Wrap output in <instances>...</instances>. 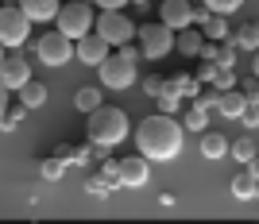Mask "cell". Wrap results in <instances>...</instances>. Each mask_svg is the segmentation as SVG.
Here are the masks:
<instances>
[{
    "instance_id": "cell-1",
    "label": "cell",
    "mask_w": 259,
    "mask_h": 224,
    "mask_svg": "<svg viewBox=\"0 0 259 224\" xmlns=\"http://www.w3.org/2000/svg\"><path fill=\"white\" fill-rule=\"evenodd\" d=\"M136 143H140V155H147V162H166L174 159L178 151H182V124L166 112L159 116H147L140 120V128H136Z\"/></svg>"
},
{
    "instance_id": "cell-2",
    "label": "cell",
    "mask_w": 259,
    "mask_h": 224,
    "mask_svg": "<svg viewBox=\"0 0 259 224\" xmlns=\"http://www.w3.org/2000/svg\"><path fill=\"white\" fill-rule=\"evenodd\" d=\"M128 131H132V124H128V112L124 108H116V105H97L93 112H89V124H85V136H89V143H97V147H116V143H124L128 139Z\"/></svg>"
},
{
    "instance_id": "cell-3",
    "label": "cell",
    "mask_w": 259,
    "mask_h": 224,
    "mask_svg": "<svg viewBox=\"0 0 259 224\" xmlns=\"http://www.w3.org/2000/svg\"><path fill=\"white\" fill-rule=\"evenodd\" d=\"M136 54H140V51H132L128 43L120 47L116 54L108 51V58L97 66V70H101V81H105L108 89H128V85H136V81H140V70H136Z\"/></svg>"
},
{
    "instance_id": "cell-4",
    "label": "cell",
    "mask_w": 259,
    "mask_h": 224,
    "mask_svg": "<svg viewBox=\"0 0 259 224\" xmlns=\"http://www.w3.org/2000/svg\"><path fill=\"white\" fill-rule=\"evenodd\" d=\"M93 4L89 0H70V4H58L54 12V23H58V31L66 39H81L85 31H93Z\"/></svg>"
},
{
    "instance_id": "cell-5",
    "label": "cell",
    "mask_w": 259,
    "mask_h": 224,
    "mask_svg": "<svg viewBox=\"0 0 259 224\" xmlns=\"http://www.w3.org/2000/svg\"><path fill=\"white\" fill-rule=\"evenodd\" d=\"M93 27H97L101 39H108L112 47H124L136 39V23L124 16V8H101V16L93 20Z\"/></svg>"
},
{
    "instance_id": "cell-6",
    "label": "cell",
    "mask_w": 259,
    "mask_h": 224,
    "mask_svg": "<svg viewBox=\"0 0 259 224\" xmlns=\"http://www.w3.org/2000/svg\"><path fill=\"white\" fill-rule=\"evenodd\" d=\"M136 39H140V51L147 54V58H166V54H174V27H166L162 20L136 27Z\"/></svg>"
},
{
    "instance_id": "cell-7",
    "label": "cell",
    "mask_w": 259,
    "mask_h": 224,
    "mask_svg": "<svg viewBox=\"0 0 259 224\" xmlns=\"http://www.w3.org/2000/svg\"><path fill=\"white\" fill-rule=\"evenodd\" d=\"M31 35V20L20 4H0V47H23Z\"/></svg>"
},
{
    "instance_id": "cell-8",
    "label": "cell",
    "mask_w": 259,
    "mask_h": 224,
    "mask_svg": "<svg viewBox=\"0 0 259 224\" xmlns=\"http://www.w3.org/2000/svg\"><path fill=\"white\" fill-rule=\"evenodd\" d=\"M35 54H39L43 66H66L74 58V39H66V35L54 27V31H47V35L35 39Z\"/></svg>"
},
{
    "instance_id": "cell-9",
    "label": "cell",
    "mask_w": 259,
    "mask_h": 224,
    "mask_svg": "<svg viewBox=\"0 0 259 224\" xmlns=\"http://www.w3.org/2000/svg\"><path fill=\"white\" fill-rule=\"evenodd\" d=\"M108 51H112V43L108 39H101L97 31H85L81 39H74V58L85 66H101L108 58Z\"/></svg>"
},
{
    "instance_id": "cell-10",
    "label": "cell",
    "mask_w": 259,
    "mask_h": 224,
    "mask_svg": "<svg viewBox=\"0 0 259 224\" xmlns=\"http://www.w3.org/2000/svg\"><path fill=\"white\" fill-rule=\"evenodd\" d=\"M147 178H151L147 155H124V159L116 162V182H120V186H132V190H140V186H147Z\"/></svg>"
},
{
    "instance_id": "cell-11",
    "label": "cell",
    "mask_w": 259,
    "mask_h": 224,
    "mask_svg": "<svg viewBox=\"0 0 259 224\" xmlns=\"http://www.w3.org/2000/svg\"><path fill=\"white\" fill-rule=\"evenodd\" d=\"M0 81L16 93V89L23 85V81H31V62L23 58V54H16V51H8L4 58H0Z\"/></svg>"
},
{
    "instance_id": "cell-12",
    "label": "cell",
    "mask_w": 259,
    "mask_h": 224,
    "mask_svg": "<svg viewBox=\"0 0 259 224\" xmlns=\"http://www.w3.org/2000/svg\"><path fill=\"white\" fill-rule=\"evenodd\" d=\"M159 20L178 31V27H186V23H194V4H190V0H162L159 4Z\"/></svg>"
},
{
    "instance_id": "cell-13",
    "label": "cell",
    "mask_w": 259,
    "mask_h": 224,
    "mask_svg": "<svg viewBox=\"0 0 259 224\" xmlns=\"http://www.w3.org/2000/svg\"><path fill=\"white\" fill-rule=\"evenodd\" d=\"M201 47H205V35H201V27L186 23V27H178V31H174V51H178V54H186V58H197V54H201Z\"/></svg>"
},
{
    "instance_id": "cell-14",
    "label": "cell",
    "mask_w": 259,
    "mask_h": 224,
    "mask_svg": "<svg viewBox=\"0 0 259 224\" xmlns=\"http://www.w3.org/2000/svg\"><path fill=\"white\" fill-rule=\"evenodd\" d=\"M197 81H209V85L221 93V89H232V66H217V62H205L201 58V70H197Z\"/></svg>"
},
{
    "instance_id": "cell-15",
    "label": "cell",
    "mask_w": 259,
    "mask_h": 224,
    "mask_svg": "<svg viewBox=\"0 0 259 224\" xmlns=\"http://www.w3.org/2000/svg\"><path fill=\"white\" fill-rule=\"evenodd\" d=\"M248 108V97L240 93V89H221V97H217V112L228 120H240V112Z\"/></svg>"
},
{
    "instance_id": "cell-16",
    "label": "cell",
    "mask_w": 259,
    "mask_h": 224,
    "mask_svg": "<svg viewBox=\"0 0 259 224\" xmlns=\"http://www.w3.org/2000/svg\"><path fill=\"white\" fill-rule=\"evenodd\" d=\"M20 8H23V16L31 23H47V20H54L58 0H20Z\"/></svg>"
},
{
    "instance_id": "cell-17",
    "label": "cell",
    "mask_w": 259,
    "mask_h": 224,
    "mask_svg": "<svg viewBox=\"0 0 259 224\" xmlns=\"http://www.w3.org/2000/svg\"><path fill=\"white\" fill-rule=\"evenodd\" d=\"M16 93H20V105L27 108V112H31V108H43V105H47V85H43V81H35V77H31V81H23Z\"/></svg>"
},
{
    "instance_id": "cell-18",
    "label": "cell",
    "mask_w": 259,
    "mask_h": 224,
    "mask_svg": "<svg viewBox=\"0 0 259 224\" xmlns=\"http://www.w3.org/2000/svg\"><path fill=\"white\" fill-rule=\"evenodd\" d=\"M197 58L217 62V66H232V62H236V51H232V47H225L221 39H213V43L205 39V47H201V54H197Z\"/></svg>"
},
{
    "instance_id": "cell-19",
    "label": "cell",
    "mask_w": 259,
    "mask_h": 224,
    "mask_svg": "<svg viewBox=\"0 0 259 224\" xmlns=\"http://www.w3.org/2000/svg\"><path fill=\"white\" fill-rule=\"evenodd\" d=\"M201 155H205V159H225L228 139L221 136V131H201Z\"/></svg>"
},
{
    "instance_id": "cell-20",
    "label": "cell",
    "mask_w": 259,
    "mask_h": 224,
    "mask_svg": "<svg viewBox=\"0 0 259 224\" xmlns=\"http://www.w3.org/2000/svg\"><path fill=\"white\" fill-rule=\"evenodd\" d=\"M232 197H240V201H248V197H259V178L255 174H236L232 178Z\"/></svg>"
},
{
    "instance_id": "cell-21",
    "label": "cell",
    "mask_w": 259,
    "mask_h": 224,
    "mask_svg": "<svg viewBox=\"0 0 259 224\" xmlns=\"http://www.w3.org/2000/svg\"><path fill=\"white\" fill-rule=\"evenodd\" d=\"M228 155L240 162V166H248L251 159H255V143H251L248 136H240V139H228Z\"/></svg>"
},
{
    "instance_id": "cell-22",
    "label": "cell",
    "mask_w": 259,
    "mask_h": 224,
    "mask_svg": "<svg viewBox=\"0 0 259 224\" xmlns=\"http://www.w3.org/2000/svg\"><path fill=\"white\" fill-rule=\"evenodd\" d=\"M201 35H205V39H225L228 35V20L221 16V12H209L205 20H201Z\"/></svg>"
},
{
    "instance_id": "cell-23",
    "label": "cell",
    "mask_w": 259,
    "mask_h": 224,
    "mask_svg": "<svg viewBox=\"0 0 259 224\" xmlns=\"http://www.w3.org/2000/svg\"><path fill=\"white\" fill-rule=\"evenodd\" d=\"M74 105H77V112H93L97 105H105L101 101V89H93V85H81L74 93Z\"/></svg>"
},
{
    "instance_id": "cell-24",
    "label": "cell",
    "mask_w": 259,
    "mask_h": 224,
    "mask_svg": "<svg viewBox=\"0 0 259 224\" xmlns=\"http://www.w3.org/2000/svg\"><path fill=\"white\" fill-rule=\"evenodd\" d=\"M39 174H43L47 182H58V178L66 174V159H62V155H51V159H43V162H39Z\"/></svg>"
},
{
    "instance_id": "cell-25",
    "label": "cell",
    "mask_w": 259,
    "mask_h": 224,
    "mask_svg": "<svg viewBox=\"0 0 259 224\" xmlns=\"http://www.w3.org/2000/svg\"><path fill=\"white\" fill-rule=\"evenodd\" d=\"M166 89H174L178 97H194V93H197V77H194V74H178V77H170V81H166Z\"/></svg>"
},
{
    "instance_id": "cell-26",
    "label": "cell",
    "mask_w": 259,
    "mask_h": 224,
    "mask_svg": "<svg viewBox=\"0 0 259 224\" xmlns=\"http://www.w3.org/2000/svg\"><path fill=\"white\" fill-rule=\"evenodd\" d=\"M236 47H244V51H259V23H244L236 31Z\"/></svg>"
},
{
    "instance_id": "cell-27",
    "label": "cell",
    "mask_w": 259,
    "mask_h": 224,
    "mask_svg": "<svg viewBox=\"0 0 259 224\" xmlns=\"http://www.w3.org/2000/svg\"><path fill=\"white\" fill-rule=\"evenodd\" d=\"M205 128H209V112L201 105H194L186 112V131H205Z\"/></svg>"
},
{
    "instance_id": "cell-28",
    "label": "cell",
    "mask_w": 259,
    "mask_h": 224,
    "mask_svg": "<svg viewBox=\"0 0 259 224\" xmlns=\"http://www.w3.org/2000/svg\"><path fill=\"white\" fill-rule=\"evenodd\" d=\"M244 0H205V8L209 12H221V16H228V12H236Z\"/></svg>"
},
{
    "instance_id": "cell-29",
    "label": "cell",
    "mask_w": 259,
    "mask_h": 224,
    "mask_svg": "<svg viewBox=\"0 0 259 224\" xmlns=\"http://www.w3.org/2000/svg\"><path fill=\"white\" fill-rule=\"evenodd\" d=\"M155 97H159L162 112H174V108H178V93H174V89H166V85H162V89H159Z\"/></svg>"
},
{
    "instance_id": "cell-30",
    "label": "cell",
    "mask_w": 259,
    "mask_h": 224,
    "mask_svg": "<svg viewBox=\"0 0 259 224\" xmlns=\"http://www.w3.org/2000/svg\"><path fill=\"white\" fill-rule=\"evenodd\" d=\"M240 120H244L248 128H255V124H259V101H248V108L240 112Z\"/></svg>"
},
{
    "instance_id": "cell-31",
    "label": "cell",
    "mask_w": 259,
    "mask_h": 224,
    "mask_svg": "<svg viewBox=\"0 0 259 224\" xmlns=\"http://www.w3.org/2000/svg\"><path fill=\"white\" fill-rule=\"evenodd\" d=\"M217 97H221V93H217V89H213V93H205V97H197V105L205 108V112H213V108H217Z\"/></svg>"
},
{
    "instance_id": "cell-32",
    "label": "cell",
    "mask_w": 259,
    "mask_h": 224,
    "mask_svg": "<svg viewBox=\"0 0 259 224\" xmlns=\"http://www.w3.org/2000/svg\"><path fill=\"white\" fill-rule=\"evenodd\" d=\"M162 85H166V81H162V77H147V81H143V89H147V93H151V97L159 93Z\"/></svg>"
},
{
    "instance_id": "cell-33",
    "label": "cell",
    "mask_w": 259,
    "mask_h": 224,
    "mask_svg": "<svg viewBox=\"0 0 259 224\" xmlns=\"http://www.w3.org/2000/svg\"><path fill=\"white\" fill-rule=\"evenodd\" d=\"M8 93H12V89L4 85V81H0V116H4V112H8Z\"/></svg>"
},
{
    "instance_id": "cell-34",
    "label": "cell",
    "mask_w": 259,
    "mask_h": 224,
    "mask_svg": "<svg viewBox=\"0 0 259 224\" xmlns=\"http://www.w3.org/2000/svg\"><path fill=\"white\" fill-rule=\"evenodd\" d=\"M93 4H97V8H124L128 0H93Z\"/></svg>"
},
{
    "instance_id": "cell-35",
    "label": "cell",
    "mask_w": 259,
    "mask_h": 224,
    "mask_svg": "<svg viewBox=\"0 0 259 224\" xmlns=\"http://www.w3.org/2000/svg\"><path fill=\"white\" fill-rule=\"evenodd\" d=\"M248 170H251V174H255V178H259V155H255V159L248 162Z\"/></svg>"
},
{
    "instance_id": "cell-36",
    "label": "cell",
    "mask_w": 259,
    "mask_h": 224,
    "mask_svg": "<svg viewBox=\"0 0 259 224\" xmlns=\"http://www.w3.org/2000/svg\"><path fill=\"white\" fill-rule=\"evenodd\" d=\"M251 74L259 77V51H255V58H251Z\"/></svg>"
},
{
    "instance_id": "cell-37",
    "label": "cell",
    "mask_w": 259,
    "mask_h": 224,
    "mask_svg": "<svg viewBox=\"0 0 259 224\" xmlns=\"http://www.w3.org/2000/svg\"><path fill=\"white\" fill-rule=\"evenodd\" d=\"M0 58H4V54H0Z\"/></svg>"
}]
</instances>
